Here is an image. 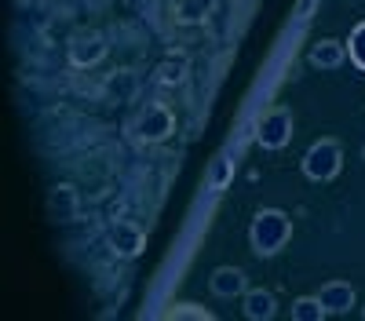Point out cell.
Segmentation results:
<instances>
[{"instance_id": "obj_3", "label": "cell", "mask_w": 365, "mask_h": 321, "mask_svg": "<svg viewBox=\"0 0 365 321\" xmlns=\"http://www.w3.org/2000/svg\"><path fill=\"white\" fill-rule=\"evenodd\" d=\"M241 288V274L237 270H220L216 274V292H223V296H230V292Z\"/></svg>"}, {"instance_id": "obj_2", "label": "cell", "mask_w": 365, "mask_h": 321, "mask_svg": "<svg viewBox=\"0 0 365 321\" xmlns=\"http://www.w3.org/2000/svg\"><path fill=\"white\" fill-rule=\"evenodd\" d=\"M249 314H252V317L274 314V300L267 296V292H252V296H249Z\"/></svg>"}, {"instance_id": "obj_4", "label": "cell", "mask_w": 365, "mask_h": 321, "mask_svg": "<svg viewBox=\"0 0 365 321\" xmlns=\"http://www.w3.org/2000/svg\"><path fill=\"white\" fill-rule=\"evenodd\" d=\"M314 63H340V51L336 48H318L314 51Z\"/></svg>"}, {"instance_id": "obj_1", "label": "cell", "mask_w": 365, "mask_h": 321, "mask_svg": "<svg viewBox=\"0 0 365 321\" xmlns=\"http://www.w3.org/2000/svg\"><path fill=\"white\" fill-rule=\"evenodd\" d=\"M340 164V150H336V142H322L311 150V161H307V172L314 175V179H325V175H332Z\"/></svg>"}]
</instances>
